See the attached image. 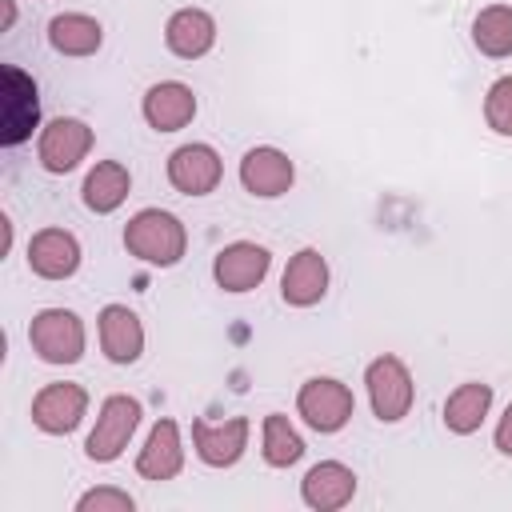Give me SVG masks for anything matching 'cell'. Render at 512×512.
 <instances>
[{
  "mask_svg": "<svg viewBox=\"0 0 512 512\" xmlns=\"http://www.w3.org/2000/svg\"><path fill=\"white\" fill-rule=\"evenodd\" d=\"M124 248H128V256H136L152 268H172L188 252V228L180 224V216H172L164 208H140L124 224Z\"/></svg>",
  "mask_w": 512,
  "mask_h": 512,
  "instance_id": "6da1fadb",
  "label": "cell"
},
{
  "mask_svg": "<svg viewBox=\"0 0 512 512\" xmlns=\"http://www.w3.org/2000/svg\"><path fill=\"white\" fill-rule=\"evenodd\" d=\"M260 452H264V464L272 468H288L304 456V440L300 432L288 424V416L280 412H268L264 416V428H260Z\"/></svg>",
  "mask_w": 512,
  "mask_h": 512,
  "instance_id": "cb8c5ba5",
  "label": "cell"
},
{
  "mask_svg": "<svg viewBox=\"0 0 512 512\" xmlns=\"http://www.w3.org/2000/svg\"><path fill=\"white\" fill-rule=\"evenodd\" d=\"M296 412L316 432H340L352 420L356 400H352V388L340 384L336 376H312L296 392Z\"/></svg>",
  "mask_w": 512,
  "mask_h": 512,
  "instance_id": "5b68a950",
  "label": "cell"
},
{
  "mask_svg": "<svg viewBox=\"0 0 512 512\" xmlns=\"http://www.w3.org/2000/svg\"><path fill=\"white\" fill-rule=\"evenodd\" d=\"M364 384H368V400H372V412L380 424H396L412 412L416 384H412V372L400 356H392V352L376 356L364 368Z\"/></svg>",
  "mask_w": 512,
  "mask_h": 512,
  "instance_id": "3957f363",
  "label": "cell"
},
{
  "mask_svg": "<svg viewBox=\"0 0 512 512\" xmlns=\"http://www.w3.org/2000/svg\"><path fill=\"white\" fill-rule=\"evenodd\" d=\"M28 344L44 364H76L84 356V320L72 308H44L28 324Z\"/></svg>",
  "mask_w": 512,
  "mask_h": 512,
  "instance_id": "277c9868",
  "label": "cell"
},
{
  "mask_svg": "<svg viewBox=\"0 0 512 512\" xmlns=\"http://www.w3.org/2000/svg\"><path fill=\"white\" fill-rule=\"evenodd\" d=\"M484 120L496 136H512V76L492 80V88L484 96Z\"/></svg>",
  "mask_w": 512,
  "mask_h": 512,
  "instance_id": "d4e9b609",
  "label": "cell"
},
{
  "mask_svg": "<svg viewBox=\"0 0 512 512\" xmlns=\"http://www.w3.org/2000/svg\"><path fill=\"white\" fill-rule=\"evenodd\" d=\"M220 176H224V160H220V152L212 144H180L168 156V180L184 196H208V192H216Z\"/></svg>",
  "mask_w": 512,
  "mask_h": 512,
  "instance_id": "30bf717a",
  "label": "cell"
},
{
  "mask_svg": "<svg viewBox=\"0 0 512 512\" xmlns=\"http://www.w3.org/2000/svg\"><path fill=\"white\" fill-rule=\"evenodd\" d=\"M36 152H40L44 172L64 176V172L80 168V160L92 152V128L84 120H76V116H56L52 124H44Z\"/></svg>",
  "mask_w": 512,
  "mask_h": 512,
  "instance_id": "ba28073f",
  "label": "cell"
},
{
  "mask_svg": "<svg viewBox=\"0 0 512 512\" xmlns=\"http://www.w3.org/2000/svg\"><path fill=\"white\" fill-rule=\"evenodd\" d=\"M296 180V168L288 160V152L272 148V144H260V148H248L244 160H240V184L244 192L260 196V200H276L292 188Z\"/></svg>",
  "mask_w": 512,
  "mask_h": 512,
  "instance_id": "7c38bea8",
  "label": "cell"
},
{
  "mask_svg": "<svg viewBox=\"0 0 512 512\" xmlns=\"http://www.w3.org/2000/svg\"><path fill=\"white\" fill-rule=\"evenodd\" d=\"M0 8H4V24H0V28L8 32V28L16 24V0H0Z\"/></svg>",
  "mask_w": 512,
  "mask_h": 512,
  "instance_id": "83f0119b",
  "label": "cell"
},
{
  "mask_svg": "<svg viewBox=\"0 0 512 512\" xmlns=\"http://www.w3.org/2000/svg\"><path fill=\"white\" fill-rule=\"evenodd\" d=\"M132 192V176L120 160H96L80 184V196H84V208L96 212V216H108L116 212Z\"/></svg>",
  "mask_w": 512,
  "mask_h": 512,
  "instance_id": "ffe728a7",
  "label": "cell"
},
{
  "mask_svg": "<svg viewBox=\"0 0 512 512\" xmlns=\"http://www.w3.org/2000/svg\"><path fill=\"white\" fill-rule=\"evenodd\" d=\"M248 432L252 420L248 416H232V420H192V448L208 468H232L244 448H248Z\"/></svg>",
  "mask_w": 512,
  "mask_h": 512,
  "instance_id": "8fae6325",
  "label": "cell"
},
{
  "mask_svg": "<svg viewBox=\"0 0 512 512\" xmlns=\"http://www.w3.org/2000/svg\"><path fill=\"white\" fill-rule=\"evenodd\" d=\"M48 44L60 56H92L104 44V28L88 12H64L48 20Z\"/></svg>",
  "mask_w": 512,
  "mask_h": 512,
  "instance_id": "7402d4cb",
  "label": "cell"
},
{
  "mask_svg": "<svg viewBox=\"0 0 512 512\" xmlns=\"http://www.w3.org/2000/svg\"><path fill=\"white\" fill-rule=\"evenodd\" d=\"M180 468H184L180 424L164 416V420L152 424V432H148V440H144V448L136 456V472L144 480H172V476H180Z\"/></svg>",
  "mask_w": 512,
  "mask_h": 512,
  "instance_id": "ac0fdd59",
  "label": "cell"
},
{
  "mask_svg": "<svg viewBox=\"0 0 512 512\" xmlns=\"http://www.w3.org/2000/svg\"><path fill=\"white\" fill-rule=\"evenodd\" d=\"M472 44L492 56V60H504L512 56V8L508 4H488L476 12L472 20Z\"/></svg>",
  "mask_w": 512,
  "mask_h": 512,
  "instance_id": "603a6c76",
  "label": "cell"
},
{
  "mask_svg": "<svg viewBox=\"0 0 512 512\" xmlns=\"http://www.w3.org/2000/svg\"><path fill=\"white\" fill-rule=\"evenodd\" d=\"M496 448H500V456H512V404L504 408V416L496 424Z\"/></svg>",
  "mask_w": 512,
  "mask_h": 512,
  "instance_id": "4316f807",
  "label": "cell"
},
{
  "mask_svg": "<svg viewBox=\"0 0 512 512\" xmlns=\"http://www.w3.org/2000/svg\"><path fill=\"white\" fill-rule=\"evenodd\" d=\"M0 76H4V128H0V144L4 148H20L32 136V128L40 124V88L16 64H4Z\"/></svg>",
  "mask_w": 512,
  "mask_h": 512,
  "instance_id": "8992f818",
  "label": "cell"
},
{
  "mask_svg": "<svg viewBox=\"0 0 512 512\" xmlns=\"http://www.w3.org/2000/svg\"><path fill=\"white\" fill-rule=\"evenodd\" d=\"M488 408H492V384L468 380V384L448 392V400H444V428L456 432V436H472V432H480Z\"/></svg>",
  "mask_w": 512,
  "mask_h": 512,
  "instance_id": "44dd1931",
  "label": "cell"
},
{
  "mask_svg": "<svg viewBox=\"0 0 512 512\" xmlns=\"http://www.w3.org/2000/svg\"><path fill=\"white\" fill-rule=\"evenodd\" d=\"M100 348L112 364H136L144 352V324L128 304H104L96 316Z\"/></svg>",
  "mask_w": 512,
  "mask_h": 512,
  "instance_id": "5bb4252c",
  "label": "cell"
},
{
  "mask_svg": "<svg viewBox=\"0 0 512 512\" xmlns=\"http://www.w3.org/2000/svg\"><path fill=\"white\" fill-rule=\"evenodd\" d=\"M272 268V252L264 244H252V240H236V244H224L212 260V280L224 288V292H252Z\"/></svg>",
  "mask_w": 512,
  "mask_h": 512,
  "instance_id": "9c48e42d",
  "label": "cell"
},
{
  "mask_svg": "<svg viewBox=\"0 0 512 512\" xmlns=\"http://www.w3.org/2000/svg\"><path fill=\"white\" fill-rule=\"evenodd\" d=\"M140 112H144L148 128H156V132H180L196 116V92L188 84H180V80H160V84H152L144 92Z\"/></svg>",
  "mask_w": 512,
  "mask_h": 512,
  "instance_id": "9a60e30c",
  "label": "cell"
},
{
  "mask_svg": "<svg viewBox=\"0 0 512 512\" xmlns=\"http://www.w3.org/2000/svg\"><path fill=\"white\" fill-rule=\"evenodd\" d=\"M324 292H328V260L320 256V248H300V252L288 260L284 276H280V296H284V304H292V308H312V304L324 300Z\"/></svg>",
  "mask_w": 512,
  "mask_h": 512,
  "instance_id": "2e32d148",
  "label": "cell"
},
{
  "mask_svg": "<svg viewBox=\"0 0 512 512\" xmlns=\"http://www.w3.org/2000/svg\"><path fill=\"white\" fill-rule=\"evenodd\" d=\"M164 44L180 60H200L216 44V20L204 8H176L164 24Z\"/></svg>",
  "mask_w": 512,
  "mask_h": 512,
  "instance_id": "d6986e66",
  "label": "cell"
},
{
  "mask_svg": "<svg viewBox=\"0 0 512 512\" xmlns=\"http://www.w3.org/2000/svg\"><path fill=\"white\" fill-rule=\"evenodd\" d=\"M140 400L136 396H124V392H112L104 404H100V416H96V428L88 432L84 440V456L96 460V464H112L124 456L132 432L140 428Z\"/></svg>",
  "mask_w": 512,
  "mask_h": 512,
  "instance_id": "7a4b0ae2",
  "label": "cell"
},
{
  "mask_svg": "<svg viewBox=\"0 0 512 512\" xmlns=\"http://www.w3.org/2000/svg\"><path fill=\"white\" fill-rule=\"evenodd\" d=\"M28 268L40 280H68L80 268V240L64 228H40L28 240Z\"/></svg>",
  "mask_w": 512,
  "mask_h": 512,
  "instance_id": "4fadbf2b",
  "label": "cell"
},
{
  "mask_svg": "<svg viewBox=\"0 0 512 512\" xmlns=\"http://www.w3.org/2000/svg\"><path fill=\"white\" fill-rule=\"evenodd\" d=\"M76 508L80 512H132L136 508V500L124 492V488H88L80 500H76Z\"/></svg>",
  "mask_w": 512,
  "mask_h": 512,
  "instance_id": "484cf974",
  "label": "cell"
},
{
  "mask_svg": "<svg viewBox=\"0 0 512 512\" xmlns=\"http://www.w3.org/2000/svg\"><path fill=\"white\" fill-rule=\"evenodd\" d=\"M300 496L316 512H336L356 496V472L348 464H340V460H320V464H312L304 472Z\"/></svg>",
  "mask_w": 512,
  "mask_h": 512,
  "instance_id": "e0dca14e",
  "label": "cell"
},
{
  "mask_svg": "<svg viewBox=\"0 0 512 512\" xmlns=\"http://www.w3.org/2000/svg\"><path fill=\"white\" fill-rule=\"evenodd\" d=\"M88 416V392L72 380H52L32 396V424L48 436H68Z\"/></svg>",
  "mask_w": 512,
  "mask_h": 512,
  "instance_id": "52a82bcc",
  "label": "cell"
}]
</instances>
